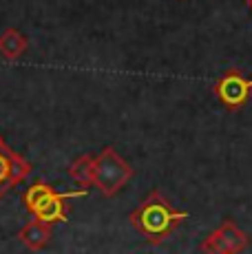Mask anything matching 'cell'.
Wrapping results in <instances>:
<instances>
[{"label":"cell","mask_w":252,"mask_h":254,"mask_svg":"<svg viewBox=\"0 0 252 254\" xmlns=\"http://www.w3.org/2000/svg\"><path fill=\"white\" fill-rule=\"evenodd\" d=\"M186 219H188L186 210L173 208L171 201L162 194V190L155 188L153 192L130 212L128 221L139 234L146 237L148 243L159 246V243L166 241Z\"/></svg>","instance_id":"1"},{"label":"cell","mask_w":252,"mask_h":254,"mask_svg":"<svg viewBox=\"0 0 252 254\" xmlns=\"http://www.w3.org/2000/svg\"><path fill=\"white\" fill-rule=\"evenodd\" d=\"M75 197H86V188L71 190V192H56L53 186L45 182H36L27 188L22 201H25V208L29 210V214H33L36 221L51 226V223L66 221L69 219V206H66V201Z\"/></svg>","instance_id":"2"},{"label":"cell","mask_w":252,"mask_h":254,"mask_svg":"<svg viewBox=\"0 0 252 254\" xmlns=\"http://www.w3.org/2000/svg\"><path fill=\"white\" fill-rule=\"evenodd\" d=\"M133 177V168L120 157V153L113 146H106L104 150L95 157L93 168V184L100 188L104 197H113Z\"/></svg>","instance_id":"3"},{"label":"cell","mask_w":252,"mask_h":254,"mask_svg":"<svg viewBox=\"0 0 252 254\" xmlns=\"http://www.w3.org/2000/svg\"><path fill=\"white\" fill-rule=\"evenodd\" d=\"M250 246V237L232 219H224L219 228L203 237L199 243L201 254H241Z\"/></svg>","instance_id":"4"},{"label":"cell","mask_w":252,"mask_h":254,"mask_svg":"<svg viewBox=\"0 0 252 254\" xmlns=\"http://www.w3.org/2000/svg\"><path fill=\"white\" fill-rule=\"evenodd\" d=\"M212 93L228 111H239L252 97V77H246L241 69H228L215 82Z\"/></svg>","instance_id":"5"},{"label":"cell","mask_w":252,"mask_h":254,"mask_svg":"<svg viewBox=\"0 0 252 254\" xmlns=\"http://www.w3.org/2000/svg\"><path fill=\"white\" fill-rule=\"evenodd\" d=\"M29 173H31V164L25 157L13 153L9 146L0 148V197L20 184Z\"/></svg>","instance_id":"6"},{"label":"cell","mask_w":252,"mask_h":254,"mask_svg":"<svg viewBox=\"0 0 252 254\" xmlns=\"http://www.w3.org/2000/svg\"><path fill=\"white\" fill-rule=\"evenodd\" d=\"M27 49H29V40L20 29L9 27L0 33V56H2L4 60H9V62L18 60Z\"/></svg>","instance_id":"7"},{"label":"cell","mask_w":252,"mask_h":254,"mask_svg":"<svg viewBox=\"0 0 252 254\" xmlns=\"http://www.w3.org/2000/svg\"><path fill=\"white\" fill-rule=\"evenodd\" d=\"M18 239H20L27 248H31V250H40V248H45L47 243L51 241V226L33 219V221H29L27 226L18 232Z\"/></svg>","instance_id":"8"},{"label":"cell","mask_w":252,"mask_h":254,"mask_svg":"<svg viewBox=\"0 0 252 254\" xmlns=\"http://www.w3.org/2000/svg\"><path fill=\"white\" fill-rule=\"evenodd\" d=\"M93 168H95V157L91 155H82L77 157L73 164L69 166V175L73 182H77L80 186H91L93 184Z\"/></svg>","instance_id":"9"},{"label":"cell","mask_w":252,"mask_h":254,"mask_svg":"<svg viewBox=\"0 0 252 254\" xmlns=\"http://www.w3.org/2000/svg\"><path fill=\"white\" fill-rule=\"evenodd\" d=\"M4 146H7V144H4V139L0 137V148H4Z\"/></svg>","instance_id":"10"},{"label":"cell","mask_w":252,"mask_h":254,"mask_svg":"<svg viewBox=\"0 0 252 254\" xmlns=\"http://www.w3.org/2000/svg\"><path fill=\"white\" fill-rule=\"evenodd\" d=\"M248 7H250V11H252V0H248Z\"/></svg>","instance_id":"11"}]
</instances>
